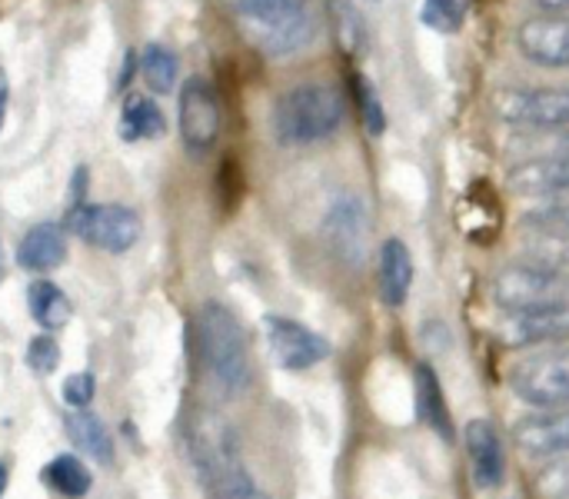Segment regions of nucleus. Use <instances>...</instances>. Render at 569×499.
Segmentation results:
<instances>
[{
  "mask_svg": "<svg viewBox=\"0 0 569 499\" xmlns=\"http://www.w3.org/2000/svg\"><path fill=\"white\" fill-rule=\"evenodd\" d=\"M183 450L207 499H233L257 490L250 470L243 467L240 437L223 413L217 410L190 413L183 427Z\"/></svg>",
  "mask_w": 569,
  "mask_h": 499,
  "instance_id": "obj_1",
  "label": "nucleus"
},
{
  "mask_svg": "<svg viewBox=\"0 0 569 499\" xmlns=\"http://www.w3.org/2000/svg\"><path fill=\"white\" fill-rule=\"evenodd\" d=\"M197 350L210 387L233 400L250 387V353L237 313L217 300H207L197 313Z\"/></svg>",
  "mask_w": 569,
  "mask_h": 499,
  "instance_id": "obj_2",
  "label": "nucleus"
},
{
  "mask_svg": "<svg viewBox=\"0 0 569 499\" xmlns=\"http://www.w3.org/2000/svg\"><path fill=\"white\" fill-rule=\"evenodd\" d=\"M243 33L267 57L307 50L320 33V17L310 0H227Z\"/></svg>",
  "mask_w": 569,
  "mask_h": 499,
  "instance_id": "obj_3",
  "label": "nucleus"
},
{
  "mask_svg": "<svg viewBox=\"0 0 569 499\" xmlns=\"http://www.w3.org/2000/svg\"><path fill=\"white\" fill-rule=\"evenodd\" d=\"M347 103L330 83H297L277 97L270 130L283 147H310L333 137L343 127Z\"/></svg>",
  "mask_w": 569,
  "mask_h": 499,
  "instance_id": "obj_4",
  "label": "nucleus"
},
{
  "mask_svg": "<svg viewBox=\"0 0 569 499\" xmlns=\"http://www.w3.org/2000/svg\"><path fill=\"white\" fill-rule=\"evenodd\" d=\"M510 390L537 410L569 407V347H540L510 367Z\"/></svg>",
  "mask_w": 569,
  "mask_h": 499,
  "instance_id": "obj_5",
  "label": "nucleus"
},
{
  "mask_svg": "<svg viewBox=\"0 0 569 499\" xmlns=\"http://www.w3.org/2000/svg\"><path fill=\"white\" fill-rule=\"evenodd\" d=\"M493 303L507 313L569 300V273L530 260H513L493 277Z\"/></svg>",
  "mask_w": 569,
  "mask_h": 499,
  "instance_id": "obj_6",
  "label": "nucleus"
},
{
  "mask_svg": "<svg viewBox=\"0 0 569 499\" xmlns=\"http://www.w3.org/2000/svg\"><path fill=\"white\" fill-rule=\"evenodd\" d=\"M67 230L103 253H127L143 233L137 210L123 203H77L67 217Z\"/></svg>",
  "mask_w": 569,
  "mask_h": 499,
  "instance_id": "obj_7",
  "label": "nucleus"
},
{
  "mask_svg": "<svg viewBox=\"0 0 569 499\" xmlns=\"http://www.w3.org/2000/svg\"><path fill=\"white\" fill-rule=\"evenodd\" d=\"M493 110L517 127L563 130L569 127V87H507L493 97Z\"/></svg>",
  "mask_w": 569,
  "mask_h": 499,
  "instance_id": "obj_8",
  "label": "nucleus"
},
{
  "mask_svg": "<svg viewBox=\"0 0 569 499\" xmlns=\"http://www.w3.org/2000/svg\"><path fill=\"white\" fill-rule=\"evenodd\" d=\"M263 333L270 357L280 370H310L330 357V340L290 317H263Z\"/></svg>",
  "mask_w": 569,
  "mask_h": 499,
  "instance_id": "obj_9",
  "label": "nucleus"
},
{
  "mask_svg": "<svg viewBox=\"0 0 569 499\" xmlns=\"http://www.w3.org/2000/svg\"><path fill=\"white\" fill-rule=\"evenodd\" d=\"M220 137V100L213 87L200 77H190L180 90V140L190 153L203 157Z\"/></svg>",
  "mask_w": 569,
  "mask_h": 499,
  "instance_id": "obj_10",
  "label": "nucleus"
},
{
  "mask_svg": "<svg viewBox=\"0 0 569 499\" xmlns=\"http://www.w3.org/2000/svg\"><path fill=\"white\" fill-rule=\"evenodd\" d=\"M500 337L507 347H553L569 340V300L507 313Z\"/></svg>",
  "mask_w": 569,
  "mask_h": 499,
  "instance_id": "obj_11",
  "label": "nucleus"
},
{
  "mask_svg": "<svg viewBox=\"0 0 569 499\" xmlns=\"http://www.w3.org/2000/svg\"><path fill=\"white\" fill-rule=\"evenodd\" d=\"M517 47L537 67H569V10L523 20L517 30Z\"/></svg>",
  "mask_w": 569,
  "mask_h": 499,
  "instance_id": "obj_12",
  "label": "nucleus"
},
{
  "mask_svg": "<svg viewBox=\"0 0 569 499\" xmlns=\"http://www.w3.org/2000/svg\"><path fill=\"white\" fill-rule=\"evenodd\" d=\"M463 447L470 457V473L480 490H497L503 487L507 477V450L490 420H470L463 427Z\"/></svg>",
  "mask_w": 569,
  "mask_h": 499,
  "instance_id": "obj_13",
  "label": "nucleus"
},
{
  "mask_svg": "<svg viewBox=\"0 0 569 499\" xmlns=\"http://www.w3.org/2000/svg\"><path fill=\"white\" fill-rule=\"evenodd\" d=\"M513 443L537 460H553L569 453V410H540L533 417L517 420L513 427Z\"/></svg>",
  "mask_w": 569,
  "mask_h": 499,
  "instance_id": "obj_14",
  "label": "nucleus"
},
{
  "mask_svg": "<svg viewBox=\"0 0 569 499\" xmlns=\"http://www.w3.org/2000/svg\"><path fill=\"white\" fill-rule=\"evenodd\" d=\"M327 237H330L333 250H337L347 263H363L370 227H367V213H363L360 200L340 197V200L330 207V213H327Z\"/></svg>",
  "mask_w": 569,
  "mask_h": 499,
  "instance_id": "obj_15",
  "label": "nucleus"
},
{
  "mask_svg": "<svg viewBox=\"0 0 569 499\" xmlns=\"http://www.w3.org/2000/svg\"><path fill=\"white\" fill-rule=\"evenodd\" d=\"M507 183L513 193H523V197H543V193L569 190V153L523 160L510 170Z\"/></svg>",
  "mask_w": 569,
  "mask_h": 499,
  "instance_id": "obj_16",
  "label": "nucleus"
},
{
  "mask_svg": "<svg viewBox=\"0 0 569 499\" xmlns=\"http://www.w3.org/2000/svg\"><path fill=\"white\" fill-rule=\"evenodd\" d=\"M67 260V233L60 223H37L20 237L17 263L30 273H47Z\"/></svg>",
  "mask_w": 569,
  "mask_h": 499,
  "instance_id": "obj_17",
  "label": "nucleus"
},
{
  "mask_svg": "<svg viewBox=\"0 0 569 499\" xmlns=\"http://www.w3.org/2000/svg\"><path fill=\"white\" fill-rule=\"evenodd\" d=\"M413 287V260L403 240L390 237L380 247V297L387 307H403Z\"/></svg>",
  "mask_w": 569,
  "mask_h": 499,
  "instance_id": "obj_18",
  "label": "nucleus"
},
{
  "mask_svg": "<svg viewBox=\"0 0 569 499\" xmlns=\"http://www.w3.org/2000/svg\"><path fill=\"white\" fill-rule=\"evenodd\" d=\"M413 387H417V413H420V420L450 443L453 440V417H450L443 387H440V380H437L430 363H417Z\"/></svg>",
  "mask_w": 569,
  "mask_h": 499,
  "instance_id": "obj_19",
  "label": "nucleus"
},
{
  "mask_svg": "<svg viewBox=\"0 0 569 499\" xmlns=\"http://www.w3.org/2000/svg\"><path fill=\"white\" fill-rule=\"evenodd\" d=\"M63 427H67L70 443H73L80 453H87L90 460H97V463H103V467L113 463V440H110L103 420H97V417L87 413V410H70L67 420H63Z\"/></svg>",
  "mask_w": 569,
  "mask_h": 499,
  "instance_id": "obj_20",
  "label": "nucleus"
},
{
  "mask_svg": "<svg viewBox=\"0 0 569 499\" xmlns=\"http://www.w3.org/2000/svg\"><path fill=\"white\" fill-rule=\"evenodd\" d=\"M27 307H30V317L47 333L67 327V320H70V300H67V293L53 280H33L27 287Z\"/></svg>",
  "mask_w": 569,
  "mask_h": 499,
  "instance_id": "obj_21",
  "label": "nucleus"
},
{
  "mask_svg": "<svg viewBox=\"0 0 569 499\" xmlns=\"http://www.w3.org/2000/svg\"><path fill=\"white\" fill-rule=\"evenodd\" d=\"M167 130L163 110L150 100V97H127L123 113H120V137L127 143H140V140H153Z\"/></svg>",
  "mask_w": 569,
  "mask_h": 499,
  "instance_id": "obj_22",
  "label": "nucleus"
},
{
  "mask_svg": "<svg viewBox=\"0 0 569 499\" xmlns=\"http://www.w3.org/2000/svg\"><path fill=\"white\" fill-rule=\"evenodd\" d=\"M43 480H47V487H50V490H57L60 497H70V499L87 497V493H90V487H93V477H90L87 463H83V460H77L73 453H60V457H53V460L43 467Z\"/></svg>",
  "mask_w": 569,
  "mask_h": 499,
  "instance_id": "obj_23",
  "label": "nucleus"
},
{
  "mask_svg": "<svg viewBox=\"0 0 569 499\" xmlns=\"http://www.w3.org/2000/svg\"><path fill=\"white\" fill-rule=\"evenodd\" d=\"M140 73H143V83L157 93H170L177 87V77H180V63H177V53L167 50L163 43H150L140 57Z\"/></svg>",
  "mask_w": 569,
  "mask_h": 499,
  "instance_id": "obj_24",
  "label": "nucleus"
},
{
  "mask_svg": "<svg viewBox=\"0 0 569 499\" xmlns=\"http://www.w3.org/2000/svg\"><path fill=\"white\" fill-rule=\"evenodd\" d=\"M330 27L340 40V47L347 53H360L367 47V27L363 17L357 13V7H350V0H330Z\"/></svg>",
  "mask_w": 569,
  "mask_h": 499,
  "instance_id": "obj_25",
  "label": "nucleus"
},
{
  "mask_svg": "<svg viewBox=\"0 0 569 499\" xmlns=\"http://www.w3.org/2000/svg\"><path fill=\"white\" fill-rule=\"evenodd\" d=\"M420 17L437 33H457L467 20V0H423Z\"/></svg>",
  "mask_w": 569,
  "mask_h": 499,
  "instance_id": "obj_26",
  "label": "nucleus"
},
{
  "mask_svg": "<svg viewBox=\"0 0 569 499\" xmlns=\"http://www.w3.org/2000/svg\"><path fill=\"white\" fill-rule=\"evenodd\" d=\"M520 227H523V230L553 233V237H567L569 240V203H547V207L527 210Z\"/></svg>",
  "mask_w": 569,
  "mask_h": 499,
  "instance_id": "obj_27",
  "label": "nucleus"
},
{
  "mask_svg": "<svg viewBox=\"0 0 569 499\" xmlns=\"http://www.w3.org/2000/svg\"><path fill=\"white\" fill-rule=\"evenodd\" d=\"M357 107H360L367 133L380 137L387 130V113H383V103L377 100V90H373V83L367 77H357Z\"/></svg>",
  "mask_w": 569,
  "mask_h": 499,
  "instance_id": "obj_28",
  "label": "nucleus"
},
{
  "mask_svg": "<svg viewBox=\"0 0 569 499\" xmlns=\"http://www.w3.org/2000/svg\"><path fill=\"white\" fill-rule=\"evenodd\" d=\"M27 367L40 377H50L60 367V347L50 333H40L27 343Z\"/></svg>",
  "mask_w": 569,
  "mask_h": 499,
  "instance_id": "obj_29",
  "label": "nucleus"
},
{
  "mask_svg": "<svg viewBox=\"0 0 569 499\" xmlns=\"http://www.w3.org/2000/svg\"><path fill=\"white\" fill-rule=\"evenodd\" d=\"M537 493L543 499H563L569 497V453L553 457V463L540 473L537 480Z\"/></svg>",
  "mask_w": 569,
  "mask_h": 499,
  "instance_id": "obj_30",
  "label": "nucleus"
},
{
  "mask_svg": "<svg viewBox=\"0 0 569 499\" xmlns=\"http://www.w3.org/2000/svg\"><path fill=\"white\" fill-rule=\"evenodd\" d=\"M93 393H97L93 373H73V377H67V383H63V400H67L70 410H87L90 400H93Z\"/></svg>",
  "mask_w": 569,
  "mask_h": 499,
  "instance_id": "obj_31",
  "label": "nucleus"
},
{
  "mask_svg": "<svg viewBox=\"0 0 569 499\" xmlns=\"http://www.w3.org/2000/svg\"><path fill=\"white\" fill-rule=\"evenodd\" d=\"M7 100H10V80H7V70L0 67V130H3V117H7Z\"/></svg>",
  "mask_w": 569,
  "mask_h": 499,
  "instance_id": "obj_32",
  "label": "nucleus"
},
{
  "mask_svg": "<svg viewBox=\"0 0 569 499\" xmlns=\"http://www.w3.org/2000/svg\"><path fill=\"white\" fill-rule=\"evenodd\" d=\"M533 7H540L543 13H557V10H569V0H530Z\"/></svg>",
  "mask_w": 569,
  "mask_h": 499,
  "instance_id": "obj_33",
  "label": "nucleus"
},
{
  "mask_svg": "<svg viewBox=\"0 0 569 499\" xmlns=\"http://www.w3.org/2000/svg\"><path fill=\"white\" fill-rule=\"evenodd\" d=\"M7 480H10V473H7V463L0 460V499L7 493Z\"/></svg>",
  "mask_w": 569,
  "mask_h": 499,
  "instance_id": "obj_34",
  "label": "nucleus"
},
{
  "mask_svg": "<svg viewBox=\"0 0 569 499\" xmlns=\"http://www.w3.org/2000/svg\"><path fill=\"white\" fill-rule=\"evenodd\" d=\"M233 499H270L267 493H260V490H250V493H243V497H233Z\"/></svg>",
  "mask_w": 569,
  "mask_h": 499,
  "instance_id": "obj_35",
  "label": "nucleus"
},
{
  "mask_svg": "<svg viewBox=\"0 0 569 499\" xmlns=\"http://www.w3.org/2000/svg\"><path fill=\"white\" fill-rule=\"evenodd\" d=\"M0 277H3V260H0Z\"/></svg>",
  "mask_w": 569,
  "mask_h": 499,
  "instance_id": "obj_36",
  "label": "nucleus"
}]
</instances>
